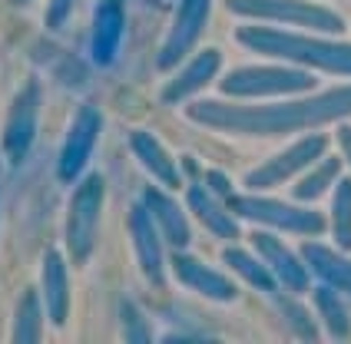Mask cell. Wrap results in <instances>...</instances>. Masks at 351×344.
<instances>
[{"label": "cell", "mask_w": 351, "mask_h": 344, "mask_svg": "<svg viewBox=\"0 0 351 344\" xmlns=\"http://www.w3.org/2000/svg\"><path fill=\"white\" fill-rule=\"evenodd\" d=\"M143 206H146V209H149V215L156 219L159 232H162V242H166L169 249H173V251L189 249V242H193L189 219H186L182 206L176 202L169 192L156 189V186H146V189H143Z\"/></svg>", "instance_id": "cell-17"}, {"label": "cell", "mask_w": 351, "mask_h": 344, "mask_svg": "<svg viewBox=\"0 0 351 344\" xmlns=\"http://www.w3.org/2000/svg\"><path fill=\"white\" fill-rule=\"evenodd\" d=\"M40 83L27 79L14 96L10 110H7V123L0 133V156H7V162H23V156L30 153L34 139H37V123H40Z\"/></svg>", "instance_id": "cell-9"}, {"label": "cell", "mask_w": 351, "mask_h": 344, "mask_svg": "<svg viewBox=\"0 0 351 344\" xmlns=\"http://www.w3.org/2000/svg\"><path fill=\"white\" fill-rule=\"evenodd\" d=\"M186 206H189V212L213 232L215 238H226V242L239 238V222H235L232 209L226 206V199H219V195L209 192L206 186L193 182V186L186 189Z\"/></svg>", "instance_id": "cell-19"}, {"label": "cell", "mask_w": 351, "mask_h": 344, "mask_svg": "<svg viewBox=\"0 0 351 344\" xmlns=\"http://www.w3.org/2000/svg\"><path fill=\"white\" fill-rule=\"evenodd\" d=\"M10 3H17V7H20V3H30V0H10Z\"/></svg>", "instance_id": "cell-31"}, {"label": "cell", "mask_w": 351, "mask_h": 344, "mask_svg": "<svg viewBox=\"0 0 351 344\" xmlns=\"http://www.w3.org/2000/svg\"><path fill=\"white\" fill-rule=\"evenodd\" d=\"M186 116L202 130L229 136H289L318 130L328 123L351 119V86L312 93L302 99H282V103H229V99H199L189 103Z\"/></svg>", "instance_id": "cell-1"}, {"label": "cell", "mask_w": 351, "mask_h": 344, "mask_svg": "<svg viewBox=\"0 0 351 344\" xmlns=\"http://www.w3.org/2000/svg\"><path fill=\"white\" fill-rule=\"evenodd\" d=\"M73 7H77V0H50V3H47V14H43L47 30H60V27L70 20Z\"/></svg>", "instance_id": "cell-28"}, {"label": "cell", "mask_w": 351, "mask_h": 344, "mask_svg": "<svg viewBox=\"0 0 351 344\" xmlns=\"http://www.w3.org/2000/svg\"><path fill=\"white\" fill-rule=\"evenodd\" d=\"M298 251H302L305 265L312 271V278H318L322 285H328L351 298V258L345 251L332 249V245H322V242H315V238H308Z\"/></svg>", "instance_id": "cell-18"}, {"label": "cell", "mask_w": 351, "mask_h": 344, "mask_svg": "<svg viewBox=\"0 0 351 344\" xmlns=\"http://www.w3.org/2000/svg\"><path fill=\"white\" fill-rule=\"evenodd\" d=\"M202 179H206L202 186H206L209 192H215L219 199H229V195H232V182H229V175H226V172L206 169V172H202Z\"/></svg>", "instance_id": "cell-29"}, {"label": "cell", "mask_w": 351, "mask_h": 344, "mask_svg": "<svg viewBox=\"0 0 351 344\" xmlns=\"http://www.w3.org/2000/svg\"><path fill=\"white\" fill-rule=\"evenodd\" d=\"M0 172H3V162H0Z\"/></svg>", "instance_id": "cell-32"}, {"label": "cell", "mask_w": 351, "mask_h": 344, "mask_svg": "<svg viewBox=\"0 0 351 344\" xmlns=\"http://www.w3.org/2000/svg\"><path fill=\"white\" fill-rule=\"evenodd\" d=\"M222 262L226 268L232 271L235 278H242L249 288L255 291H265V295H275L278 291V282H275V275L269 271V265L255 255V249H239V245H226L222 249Z\"/></svg>", "instance_id": "cell-22"}, {"label": "cell", "mask_w": 351, "mask_h": 344, "mask_svg": "<svg viewBox=\"0 0 351 344\" xmlns=\"http://www.w3.org/2000/svg\"><path fill=\"white\" fill-rule=\"evenodd\" d=\"M275 308H278V315H282L285 328L292 331L298 341H318V338H322V334H318V325H315V318L308 315V308L298 305L292 291L275 295Z\"/></svg>", "instance_id": "cell-26"}, {"label": "cell", "mask_w": 351, "mask_h": 344, "mask_svg": "<svg viewBox=\"0 0 351 344\" xmlns=\"http://www.w3.org/2000/svg\"><path fill=\"white\" fill-rule=\"evenodd\" d=\"M318 86L305 66H235L219 79V93L226 99H272V96L312 93Z\"/></svg>", "instance_id": "cell-5"}, {"label": "cell", "mask_w": 351, "mask_h": 344, "mask_svg": "<svg viewBox=\"0 0 351 344\" xmlns=\"http://www.w3.org/2000/svg\"><path fill=\"white\" fill-rule=\"evenodd\" d=\"M226 10L239 20L252 23H272V27H292V30H312L338 37L345 34V20L332 7H322L312 0H226Z\"/></svg>", "instance_id": "cell-3"}, {"label": "cell", "mask_w": 351, "mask_h": 344, "mask_svg": "<svg viewBox=\"0 0 351 344\" xmlns=\"http://www.w3.org/2000/svg\"><path fill=\"white\" fill-rule=\"evenodd\" d=\"M209 14H213V0H179L166 40L156 53L159 70H176V66H182L186 57H193L195 43L202 40L206 27H209Z\"/></svg>", "instance_id": "cell-8"}, {"label": "cell", "mask_w": 351, "mask_h": 344, "mask_svg": "<svg viewBox=\"0 0 351 344\" xmlns=\"http://www.w3.org/2000/svg\"><path fill=\"white\" fill-rule=\"evenodd\" d=\"M119 328H123V341H130V344H149L153 341L149 321L143 318V311L136 308V302H130V298L119 302Z\"/></svg>", "instance_id": "cell-27"}, {"label": "cell", "mask_w": 351, "mask_h": 344, "mask_svg": "<svg viewBox=\"0 0 351 344\" xmlns=\"http://www.w3.org/2000/svg\"><path fill=\"white\" fill-rule=\"evenodd\" d=\"M126 225H130V242H133V251H136V262L143 268V275L159 288L166 282V251H162V232H159L156 219L139 202V206L130 209Z\"/></svg>", "instance_id": "cell-12"}, {"label": "cell", "mask_w": 351, "mask_h": 344, "mask_svg": "<svg viewBox=\"0 0 351 344\" xmlns=\"http://www.w3.org/2000/svg\"><path fill=\"white\" fill-rule=\"evenodd\" d=\"M40 298L47 308V318L50 325H66L70 318V271L66 262L57 249L43 251V262H40Z\"/></svg>", "instance_id": "cell-16"}, {"label": "cell", "mask_w": 351, "mask_h": 344, "mask_svg": "<svg viewBox=\"0 0 351 344\" xmlns=\"http://www.w3.org/2000/svg\"><path fill=\"white\" fill-rule=\"evenodd\" d=\"M341 179V159L338 156H322L318 162H312L305 175L295 182L292 189V199L295 202H315V199H322L328 189H335V182Z\"/></svg>", "instance_id": "cell-24"}, {"label": "cell", "mask_w": 351, "mask_h": 344, "mask_svg": "<svg viewBox=\"0 0 351 344\" xmlns=\"http://www.w3.org/2000/svg\"><path fill=\"white\" fill-rule=\"evenodd\" d=\"M99 133H103V113H99L97 106H90V103L77 106L73 123H70V130L63 136V146H60V159H57L60 182L70 186V182H77L80 175H83L90 156H93V146H97Z\"/></svg>", "instance_id": "cell-10"}, {"label": "cell", "mask_w": 351, "mask_h": 344, "mask_svg": "<svg viewBox=\"0 0 351 344\" xmlns=\"http://www.w3.org/2000/svg\"><path fill=\"white\" fill-rule=\"evenodd\" d=\"M239 47L318 70V73H332V77H351V43L332 40L328 34H312V30H292V27H272V23H249L235 30Z\"/></svg>", "instance_id": "cell-2"}, {"label": "cell", "mask_w": 351, "mask_h": 344, "mask_svg": "<svg viewBox=\"0 0 351 344\" xmlns=\"http://www.w3.org/2000/svg\"><path fill=\"white\" fill-rule=\"evenodd\" d=\"M226 206L232 209L235 219H245L252 225L272 232H289V235H302V238H318L328 229V219L322 212L308 209L305 202H282V199H269L258 192H245V195H229Z\"/></svg>", "instance_id": "cell-4"}, {"label": "cell", "mask_w": 351, "mask_h": 344, "mask_svg": "<svg viewBox=\"0 0 351 344\" xmlns=\"http://www.w3.org/2000/svg\"><path fill=\"white\" fill-rule=\"evenodd\" d=\"M123 30H126L123 0H99L93 10V27H90V53L97 66H110L119 57Z\"/></svg>", "instance_id": "cell-15"}, {"label": "cell", "mask_w": 351, "mask_h": 344, "mask_svg": "<svg viewBox=\"0 0 351 344\" xmlns=\"http://www.w3.org/2000/svg\"><path fill=\"white\" fill-rule=\"evenodd\" d=\"M328 149V136L312 133V136H302L298 143L285 146L282 153H275L272 159H265L262 166H255L249 175H245V189L249 192H269L282 182L295 179L298 172H305L312 162H318Z\"/></svg>", "instance_id": "cell-7"}, {"label": "cell", "mask_w": 351, "mask_h": 344, "mask_svg": "<svg viewBox=\"0 0 351 344\" xmlns=\"http://www.w3.org/2000/svg\"><path fill=\"white\" fill-rule=\"evenodd\" d=\"M312 302H315L318 318H322V328L328 331V338L348 341L351 338V311H348V305H345V298H341V291H335V288L318 282V288L312 291Z\"/></svg>", "instance_id": "cell-23"}, {"label": "cell", "mask_w": 351, "mask_h": 344, "mask_svg": "<svg viewBox=\"0 0 351 344\" xmlns=\"http://www.w3.org/2000/svg\"><path fill=\"white\" fill-rule=\"evenodd\" d=\"M43 318L47 308L37 288H23L14 308V321H10V341L14 344H37L43 341Z\"/></svg>", "instance_id": "cell-21"}, {"label": "cell", "mask_w": 351, "mask_h": 344, "mask_svg": "<svg viewBox=\"0 0 351 344\" xmlns=\"http://www.w3.org/2000/svg\"><path fill=\"white\" fill-rule=\"evenodd\" d=\"M255 255L269 265V271L275 275V282L282 291H292V295H302L312 288V271L305 265L302 251H292L272 229H258L249 235Z\"/></svg>", "instance_id": "cell-11"}, {"label": "cell", "mask_w": 351, "mask_h": 344, "mask_svg": "<svg viewBox=\"0 0 351 344\" xmlns=\"http://www.w3.org/2000/svg\"><path fill=\"white\" fill-rule=\"evenodd\" d=\"M335 139H338V149H341V162L351 169V123H338Z\"/></svg>", "instance_id": "cell-30"}, {"label": "cell", "mask_w": 351, "mask_h": 344, "mask_svg": "<svg viewBox=\"0 0 351 344\" xmlns=\"http://www.w3.org/2000/svg\"><path fill=\"white\" fill-rule=\"evenodd\" d=\"M219 66H222V53L209 47V50H199L193 57L182 60V66L176 70V77L162 86V93L159 99L166 103V106H179V103H186L189 96L202 93L215 77H219Z\"/></svg>", "instance_id": "cell-13"}, {"label": "cell", "mask_w": 351, "mask_h": 344, "mask_svg": "<svg viewBox=\"0 0 351 344\" xmlns=\"http://www.w3.org/2000/svg\"><path fill=\"white\" fill-rule=\"evenodd\" d=\"M169 265H173V275L179 278V285H186L189 291L209 298V302H235V295H239L232 278H226L222 271L209 268L206 262H199L193 255H186V249L173 251Z\"/></svg>", "instance_id": "cell-14"}, {"label": "cell", "mask_w": 351, "mask_h": 344, "mask_svg": "<svg viewBox=\"0 0 351 344\" xmlns=\"http://www.w3.org/2000/svg\"><path fill=\"white\" fill-rule=\"evenodd\" d=\"M130 149H133V156L146 166V172H153V179H156L162 189H179V186H182V175L176 169L173 156L166 153V146H162L153 133L133 130V133H130Z\"/></svg>", "instance_id": "cell-20"}, {"label": "cell", "mask_w": 351, "mask_h": 344, "mask_svg": "<svg viewBox=\"0 0 351 344\" xmlns=\"http://www.w3.org/2000/svg\"><path fill=\"white\" fill-rule=\"evenodd\" d=\"M335 245L351 251V175H341L332 189V219H328Z\"/></svg>", "instance_id": "cell-25"}, {"label": "cell", "mask_w": 351, "mask_h": 344, "mask_svg": "<svg viewBox=\"0 0 351 344\" xmlns=\"http://www.w3.org/2000/svg\"><path fill=\"white\" fill-rule=\"evenodd\" d=\"M103 199H106V182H103L99 172L77 179V189L70 195V209H66V229H63L66 255H70L73 265H86L93 249H97Z\"/></svg>", "instance_id": "cell-6"}]
</instances>
